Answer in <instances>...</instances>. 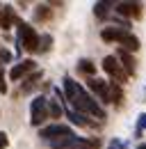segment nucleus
Returning a JSON list of instances; mask_svg holds the SVG:
<instances>
[{
	"label": "nucleus",
	"instance_id": "1",
	"mask_svg": "<svg viewBox=\"0 0 146 149\" xmlns=\"http://www.w3.org/2000/svg\"><path fill=\"white\" fill-rule=\"evenodd\" d=\"M62 83H64L66 101L71 103V110L80 112V115H94V117H98V119H105V110L101 108V103L94 101V96H91L80 83H75L69 76H64Z\"/></svg>",
	"mask_w": 146,
	"mask_h": 149
},
{
	"label": "nucleus",
	"instance_id": "2",
	"mask_svg": "<svg viewBox=\"0 0 146 149\" xmlns=\"http://www.w3.org/2000/svg\"><path fill=\"white\" fill-rule=\"evenodd\" d=\"M18 28V51H28V53H36L39 51V35H36V30L30 25V23H23V21L14 19Z\"/></svg>",
	"mask_w": 146,
	"mask_h": 149
},
{
	"label": "nucleus",
	"instance_id": "3",
	"mask_svg": "<svg viewBox=\"0 0 146 149\" xmlns=\"http://www.w3.org/2000/svg\"><path fill=\"white\" fill-rule=\"evenodd\" d=\"M48 119V99L46 96H34L30 103V124L41 126Z\"/></svg>",
	"mask_w": 146,
	"mask_h": 149
},
{
	"label": "nucleus",
	"instance_id": "4",
	"mask_svg": "<svg viewBox=\"0 0 146 149\" xmlns=\"http://www.w3.org/2000/svg\"><path fill=\"white\" fill-rule=\"evenodd\" d=\"M50 147L53 149H91V147H98V140H96V142H89V140L78 138V135L73 133V135H66V138H62V140L50 142Z\"/></svg>",
	"mask_w": 146,
	"mask_h": 149
},
{
	"label": "nucleus",
	"instance_id": "5",
	"mask_svg": "<svg viewBox=\"0 0 146 149\" xmlns=\"http://www.w3.org/2000/svg\"><path fill=\"white\" fill-rule=\"evenodd\" d=\"M103 69H105V74L112 78V83H116V85H121V83H126L128 74L123 71V67L119 64V60L116 55H107L103 60Z\"/></svg>",
	"mask_w": 146,
	"mask_h": 149
},
{
	"label": "nucleus",
	"instance_id": "6",
	"mask_svg": "<svg viewBox=\"0 0 146 149\" xmlns=\"http://www.w3.org/2000/svg\"><path fill=\"white\" fill-rule=\"evenodd\" d=\"M39 135L43 140H48V142H55V140H62L66 135H73V131L66 124H50V126H43V129L39 131Z\"/></svg>",
	"mask_w": 146,
	"mask_h": 149
},
{
	"label": "nucleus",
	"instance_id": "7",
	"mask_svg": "<svg viewBox=\"0 0 146 149\" xmlns=\"http://www.w3.org/2000/svg\"><path fill=\"white\" fill-rule=\"evenodd\" d=\"M34 71H36V62L34 60H21L18 64L12 67L9 78H12V80H21V78H25L28 74H34Z\"/></svg>",
	"mask_w": 146,
	"mask_h": 149
},
{
	"label": "nucleus",
	"instance_id": "8",
	"mask_svg": "<svg viewBox=\"0 0 146 149\" xmlns=\"http://www.w3.org/2000/svg\"><path fill=\"white\" fill-rule=\"evenodd\" d=\"M87 85H89V90L96 94L103 103H112V101H110V83L101 80V78H89Z\"/></svg>",
	"mask_w": 146,
	"mask_h": 149
},
{
	"label": "nucleus",
	"instance_id": "9",
	"mask_svg": "<svg viewBox=\"0 0 146 149\" xmlns=\"http://www.w3.org/2000/svg\"><path fill=\"white\" fill-rule=\"evenodd\" d=\"M114 12L121 14V16H128V19H139L142 16V5L139 2H116Z\"/></svg>",
	"mask_w": 146,
	"mask_h": 149
},
{
	"label": "nucleus",
	"instance_id": "10",
	"mask_svg": "<svg viewBox=\"0 0 146 149\" xmlns=\"http://www.w3.org/2000/svg\"><path fill=\"white\" fill-rule=\"evenodd\" d=\"M126 35H128L126 28H114V25L101 30V39H103V41H116V44H121V39L126 37Z\"/></svg>",
	"mask_w": 146,
	"mask_h": 149
},
{
	"label": "nucleus",
	"instance_id": "11",
	"mask_svg": "<svg viewBox=\"0 0 146 149\" xmlns=\"http://www.w3.org/2000/svg\"><path fill=\"white\" fill-rule=\"evenodd\" d=\"M14 9L9 7V5H2V9H0V28L2 30H9L12 28V23H14Z\"/></svg>",
	"mask_w": 146,
	"mask_h": 149
},
{
	"label": "nucleus",
	"instance_id": "12",
	"mask_svg": "<svg viewBox=\"0 0 146 149\" xmlns=\"http://www.w3.org/2000/svg\"><path fill=\"white\" fill-rule=\"evenodd\" d=\"M116 60H119V64L123 67V71L126 74H135V57L130 55V53H126V51H119V55H116Z\"/></svg>",
	"mask_w": 146,
	"mask_h": 149
},
{
	"label": "nucleus",
	"instance_id": "13",
	"mask_svg": "<svg viewBox=\"0 0 146 149\" xmlns=\"http://www.w3.org/2000/svg\"><path fill=\"white\" fill-rule=\"evenodd\" d=\"M121 51H126V53H135V51H139V39L135 37L132 32H128L126 37L121 39Z\"/></svg>",
	"mask_w": 146,
	"mask_h": 149
},
{
	"label": "nucleus",
	"instance_id": "14",
	"mask_svg": "<svg viewBox=\"0 0 146 149\" xmlns=\"http://www.w3.org/2000/svg\"><path fill=\"white\" fill-rule=\"evenodd\" d=\"M66 115H69V119H71L75 126H96V122H89L87 115H80V112H75V110H66Z\"/></svg>",
	"mask_w": 146,
	"mask_h": 149
},
{
	"label": "nucleus",
	"instance_id": "15",
	"mask_svg": "<svg viewBox=\"0 0 146 149\" xmlns=\"http://www.w3.org/2000/svg\"><path fill=\"white\" fill-rule=\"evenodd\" d=\"M121 99H123V90H121V85L110 83V101L119 106V103H121Z\"/></svg>",
	"mask_w": 146,
	"mask_h": 149
},
{
	"label": "nucleus",
	"instance_id": "16",
	"mask_svg": "<svg viewBox=\"0 0 146 149\" xmlns=\"http://www.w3.org/2000/svg\"><path fill=\"white\" fill-rule=\"evenodd\" d=\"M34 16H36V21H41V23H43V21H48L50 16H53V12H50V7H48V5H39V7L34 9Z\"/></svg>",
	"mask_w": 146,
	"mask_h": 149
},
{
	"label": "nucleus",
	"instance_id": "17",
	"mask_svg": "<svg viewBox=\"0 0 146 149\" xmlns=\"http://www.w3.org/2000/svg\"><path fill=\"white\" fill-rule=\"evenodd\" d=\"M78 71H82V74H87V76H94L96 74V64L91 60H80L78 62Z\"/></svg>",
	"mask_w": 146,
	"mask_h": 149
},
{
	"label": "nucleus",
	"instance_id": "18",
	"mask_svg": "<svg viewBox=\"0 0 146 149\" xmlns=\"http://www.w3.org/2000/svg\"><path fill=\"white\" fill-rule=\"evenodd\" d=\"M110 7H112V2H96V5H94V14H96L98 19H105Z\"/></svg>",
	"mask_w": 146,
	"mask_h": 149
},
{
	"label": "nucleus",
	"instance_id": "19",
	"mask_svg": "<svg viewBox=\"0 0 146 149\" xmlns=\"http://www.w3.org/2000/svg\"><path fill=\"white\" fill-rule=\"evenodd\" d=\"M39 78H41V71H34V74H32L28 80H25V85H23V92H30V90L36 85V80H39Z\"/></svg>",
	"mask_w": 146,
	"mask_h": 149
},
{
	"label": "nucleus",
	"instance_id": "20",
	"mask_svg": "<svg viewBox=\"0 0 146 149\" xmlns=\"http://www.w3.org/2000/svg\"><path fill=\"white\" fill-rule=\"evenodd\" d=\"M50 46H53V37H50V35H43V37H39V51H41V53H46Z\"/></svg>",
	"mask_w": 146,
	"mask_h": 149
},
{
	"label": "nucleus",
	"instance_id": "21",
	"mask_svg": "<svg viewBox=\"0 0 146 149\" xmlns=\"http://www.w3.org/2000/svg\"><path fill=\"white\" fill-rule=\"evenodd\" d=\"M48 115H53L55 119L62 115V108H59V103H57V101H48Z\"/></svg>",
	"mask_w": 146,
	"mask_h": 149
},
{
	"label": "nucleus",
	"instance_id": "22",
	"mask_svg": "<svg viewBox=\"0 0 146 149\" xmlns=\"http://www.w3.org/2000/svg\"><path fill=\"white\" fill-rule=\"evenodd\" d=\"M0 94H7V83H5V71L0 67Z\"/></svg>",
	"mask_w": 146,
	"mask_h": 149
},
{
	"label": "nucleus",
	"instance_id": "23",
	"mask_svg": "<svg viewBox=\"0 0 146 149\" xmlns=\"http://www.w3.org/2000/svg\"><path fill=\"white\" fill-rule=\"evenodd\" d=\"M107 149H128V145L126 142H119V140H112Z\"/></svg>",
	"mask_w": 146,
	"mask_h": 149
},
{
	"label": "nucleus",
	"instance_id": "24",
	"mask_svg": "<svg viewBox=\"0 0 146 149\" xmlns=\"http://www.w3.org/2000/svg\"><path fill=\"white\" fill-rule=\"evenodd\" d=\"M0 149H7V133L0 131Z\"/></svg>",
	"mask_w": 146,
	"mask_h": 149
},
{
	"label": "nucleus",
	"instance_id": "25",
	"mask_svg": "<svg viewBox=\"0 0 146 149\" xmlns=\"http://www.w3.org/2000/svg\"><path fill=\"white\" fill-rule=\"evenodd\" d=\"M146 129V112H142V115H139V129L137 131H144Z\"/></svg>",
	"mask_w": 146,
	"mask_h": 149
},
{
	"label": "nucleus",
	"instance_id": "26",
	"mask_svg": "<svg viewBox=\"0 0 146 149\" xmlns=\"http://www.w3.org/2000/svg\"><path fill=\"white\" fill-rule=\"evenodd\" d=\"M0 60H2V62H9V60H12V55H9L5 48H0Z\"/></svg>",
	"mask_w": 146,
	"mask_h": 149
},
{
	"label": "nucleus",
	"instance_id": "27",
	"mask_svg": "<svg viewBox=\"0 0 146 149\" xmlns=\"http://www.w3.org/2000/svg\"><path fill=\"white\" fill-rule=\"evenodd\" d=\"M137 149H146V142H142V145H139V147H137Z\"/></svg>",
	"mask_w": 146,
	"mask_h": 149
},
{
	"label": "nucleus",
	"instance_id": "28",
	"mask_svg": "<svg viewBox=\"0 0 146 149\" xmlns=\"http://www.w3.org/2000/svg\"><path fill=\"white\" fill-rule=\"evenodd\" d=\"M0 9H2V5H0Z\"/></svg>",
	"mask_w": 146,
	"mask_h": 149
}]
</instances>
